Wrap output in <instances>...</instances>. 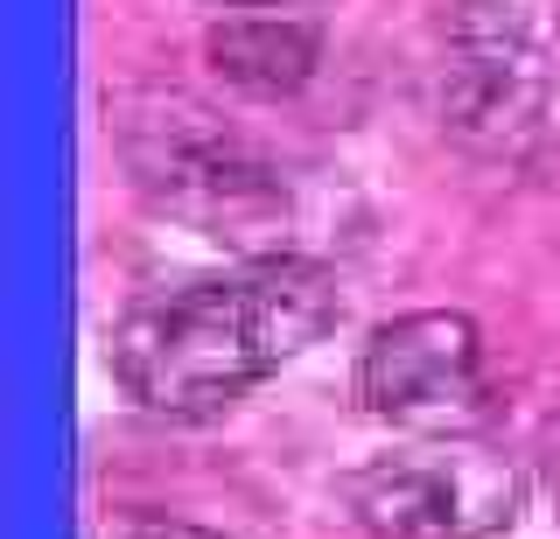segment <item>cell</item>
Here are the masks:
<instances>
[{
    "mask_svg": "<svg viewBox=\"0 0 560 539\" xmlns=\"http://www.w3.org/2000/svg\"><path fill=\"white\" fill-rule=\"evenodd\" d=\"M533 477L483 434H413L337 483L364 539H504L525 518Z\"/></svg>",
    "mask_w": 560,
    "mask_h": 539,
    "instance_id": "4",
    "label": "cell"
},
{
    "mask_svg": "<svg viewBox=\"0 0 560 539\" xmlns=\"http://www.w3.org/2000/svg\"><path fill=\"white\" fill-rule=\"evenodd\" d=\"M560 92V0H455L442 28L434 113L463 148L518 154Z\"/></svg>",
    "mask_w": 560,
    "mask_h": 539,
    "instance_id": "3",
    "label": "cell"
},
{
    "mask_svg": "<svg viewBox=\"0 0 560 539\" xmlns=\"http://www.w3.org/2000/svg\"><path fill=\"white\" fill-rule=\"evenodd\" d=\"M350 392L372 421L407 434H477L498 407L483 337L455 308H413V316L378 323L358 351Z\"/></svg>",
    "mask_w": 560,
    "mask_h": 539,
    "instance_id": "5",
    "label": "cell"
},
{
    "mask_svg": "<svg viewBox=\"0 0 560 539\" xmlns=\"http://www.w3.org/2000/svg\"><path fill=\"white\" fill-rule=\"evenodd\" d=\"M343 323V281L302 253H253L232 273H210L133 308L105 358L133 407L162 421H218L259 378Z\"/></svg>",
    "mask_w": 560,
    "mask_h": 539,
    "instance_id": "1",
    "label": "cell"
},
{
    "mask_svg": "<svg viewBox=\"0 0 560 539\" xmlns=\"http://www.w3.org/2000/svg\"><path fill=\"white\" fill-rule=\"evenodd\" d=\"M105 539H224V532L189 526V518H162V512H133L119 526H105Z\"/></svg>",
    "mask_w": 560,
    "mask_h": 539,
    "instance_id": "7",
    "label": "cell"
},
{
    "mask_svg": "<svg viewBox=\"0 0 560 539\" xmlns=\"http://www.w3.org/2000/svg\"><path fill=\"white\" fill-rule=\"evenodd\" d=\"M218 8H302V0H218Z\"/></svg>",
    "mask_w": 560,
    "mask_h": 539,
    "instance_id": "8",
    "label": "cell"
},
{
    "mask_svg": "<svg viewBox=\"0 0 560 539\" xmlns=\"http://www.w3.org/2000/svg\"><path fill=\"white\" fill-rule=\"evenodd\" d=\"M113 141L133 189L162 218L218 238V246L280 253L288 189H280L273 162L218 106L175 92V84H148L113 106Z\"/></svg>",
    "mask_w": 560,
    "mask_h": 539,
    "instance_id": "2",
    "label": "cell"
},
{
    "mask_svg": "<svg viewBox=\"0 0 560 539\" xmlns=\"http://www.w3.org/2000/svg\"><path fill=\"white\" fill-rule=\"evenodd\" d=\"M203 57L245 98H294L323 63V22L302 8H232L203 28Z\"/></svg>",
    "mask_w": 560,
    "mask_h": 539,
    "instance_id": "6",
    "label": "cell"
}]
</instances>
